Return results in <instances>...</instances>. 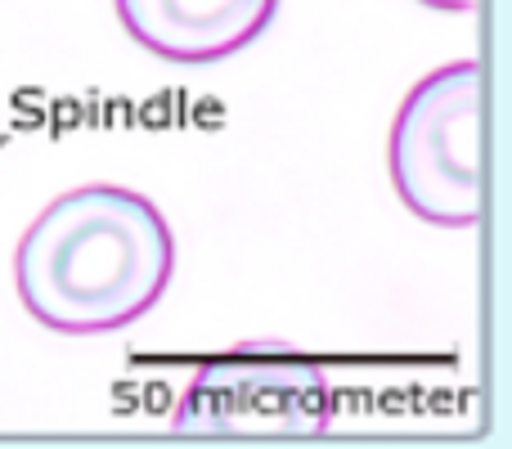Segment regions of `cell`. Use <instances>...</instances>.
<instances>
[{"mask_svg":"<svg viewBox=\"0 0 512 449\" xmlns=\"http://www.w3.org/2000/svg\"><path fill=\"white\" fill-rule=\"evenodd\" d=\"M176 270V234L144 194L81 185L41 207L14 247L23 310L54 333H117L158 306Z\"/></svg>","mask_w":512,"mask_h":449,"instance_id":"6da1fadb","label":"cell"},{"mask_svg":"<svg viewBox=\"0 0 512 449\" xmlns=\"http://www.w3.org/2000/svg\"><path fill=\"white\" fill-rule=\"evenodd\" d=\"M387 167L400 203L427 225L472 229L486 212V68L459 59L427 72L396 108Z\"/></svg>","mask_w":512,"mask_h":449,"instance_id":"7a4b0ae2","label":"cell"},{"mask_svg":"<svg viewBox=\"0 0 512 449\" xmlns=\"http://www.w3.org/2000/svg\"><path fill=\"white\" fill-rule=\"evenodd\" d=\"M333 418L328 373L288 346L252 342L198 364L176 405V432L315 436Z\"/></svg>","mask_w":512,"mask_h":449,"instance_id":"3957f363","label":"cell"},{"mask_svg":"<svg viewBox=\"0 0 512 449\" xmlns=\"http://www.w3.org/2000/svg\"><path fill=\"white\" fill-rule=\"evenodd\" d=\"M126 36L167 63H216L248 50L279 0H113Z\"/></svg>","mask_w":512,"mask_h":449,"instance_id":"277c9868","label":"cell"},{"mask_svg":"<svg viewBox=\"0 0 512 449\" xmlns=\"http://www.w3.org/2000/svg\"><path fill=\"white\" fill-rule=\"evenodd\" d=\"M423 5H432V9H445V14H472V9H477L481 0H423Z\"/></svg>","mask_w":512,"mask_h":449,"instance_id":"5b68a950","label":"cell"}]
</instances>
